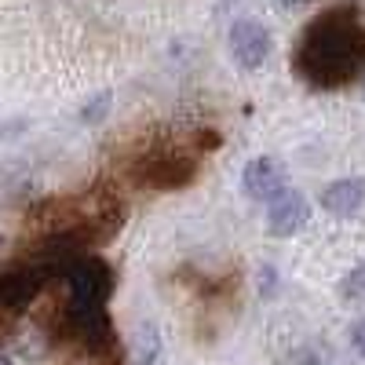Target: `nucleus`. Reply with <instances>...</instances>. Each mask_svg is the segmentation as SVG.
<instances>
[{
    "instance_id": "f257e3e1",
    "label": "nucleus",
    "mask_w": 365,
    "mask_h": 365,
    "mask_svg": "<svg viewBox=\"0 0 365 365\" xmlns=\"http://www.w3.org/2000/svg\"><path fill=\"white\" fill-rule=\"evenodd\" d=\"M292 73L307 88L336 91L365 73V22L358 8H329L303 26L292 48Z\"/></svg>"
},
{
    "instance_id": "f03ea898",
    "label": "nucleus",
    "mask_w": 365,
    "mask_h": 365,
    "mask_svg": "<svg viewBox=\"0 0 365 365\" xmlns=\"http://www.w3.org/2000/svg\"><path fill=\"white\" fill-rule=\"evenodd\" d=\"M132 175L146 190H182L197 179V158L182 150H154L135 161Z\"/></svg>"
},
{
    "instance_id": "7ed1b4c3",
    "label": "nucleus",
    "mask_w": 365,
    "mask_h": 365,
    "mask_svg": "<svg viewBox=\"0 0 365 365\" xmlns=\"http://www.w3.org/2000/svg\"><path fill=\"white\" fill-rule=\"evenodd\" d=\"M63 282L70 285V303H84V307H106L113 292V270L103 256L77 252L63 267Z\"/></svg>"
},
{
    "instance_id": "20e7f679",
    "label": "nucleus",
    "mask_w": 365,
    "mask_h": 365,
    "mask_svg": "<svg viewBox=\"0 0 365 365\" xmlns=\"http://www.w3.org/2000/svg\"><path fill=\"white\" fill-rule=\"evenodd\" d=\"M227 48L241 70H259L270 55V34L259 19H234L227 34Z\"/></svg>"
},
{
    "instance_id": "39448f33",
    "label": "nucleus",
    "mask_w": 365,
    "mask_h": 365,
    "mask_svg": "<svg viewBox=\"0 0 365 365\" xmlns=\"http://www.w3.org/2000/svg\"><path fill=\"white\" fill-rule=\"evenodd\" d=\"M307 223H311V201L299 190L278 194L267 208V234L270 237H296Z\"/></svg>"
},
{
    "instance_id": "423d86ee",
    "label": "nucleus",
    "mask_w": 365,
    "mask_h": 365,
    "mask_svg": "<svg viewBox=\"0 0 365 365\" xmlns=\"http://www.w3.org/2000/svg\"><path fill=\"white\" fill-rule=\"evenodd\" d=\"M44 274L34 263H22V267H8L0 270V307L4 311H22L37 299V292L44 289Z\"/></svg>"
},
{
    "instance_id": "0eeeda50",
    "label": "nucleus",
    "mask_w": 365,
    "mask_h": 365,
    "mask_svg": "<svg viewBox=\"0 0 365 365\" xmlns=\"http://www.w3.org/2000/svg\"><path fill=\"white\" fill-rule=\"evenodd\" d=\"M241 187H245V194L252 201H274L278 194H285V168L278 158L270 154H259L245 165V172H241Z\"/></svg>"
},
{
    "instance_id": "6e6552de",
    "label": "nucleus",
    "mask_w": 365,
    "mask_h": 365,
    "mask_svg": "<svg viewBox=\"0 0 365 365\" xmlns=\"http://www.w3.org/2000/svg\"><path fill=\"white\" fill-rule=\"evenodd\" d=\"M322 208L329 216H340V220H351L365 208V179H332L329 187L322 190Z\"/></svg>"
},
{
    "instance_id": "1a4fd4ad",
    "label": "nucleus",
    "mask_w": 365,
    "mask_h": 365,
    "mask_svg": "<svg viewBox=\"0 0 365 365\" xmlns=\"http://www.w3.org/2000/svg\"><path fill=\"white\" fill-rule=\"evenodd\" d=\"M340 296L347 303H365V263L351 267L344 278H340Z\"/></svg>"
},
{
    "instance_id": "9d476101",
    "label": "nucleus",
    "mask_w": 365,
    "mask_h": 365,
    "mask_svg": "<svg viewBox=\"0 0 365 365\" xmlns=\"http://www.w3.org/2000/svg\"><path fill=\"white\" fill-rule=\"evenodd\" d=\"M158 354H161V336L154 325H143L139 329V358L135 365H158Z\"/></svg>"
},
{
    "instance_id": "9b49d317",
    "label": "nucleus",
    "mask_w": 365,
    "mask_h": 365,
    "mask_svg": "<svg viewBox=\"0 0 365 365\" xmlns=\"http://www.w3.org/2000/svg\"><path fill=\"white\" fill-rule=\"evenodd\" d=\"M110 103H113V96H110V91H99L96 99H88V103H84V110H81V120H84V125H99V120H106V113H110Z\"/></svg>"
},
{
    "instance_id": "f8f14e48",
    "label": "nucleus",
    "mask_w": 365,
    "mask_h": 365,
    "mask_svg": "<svg viewBox=\"0 0 365 365\" xmlns=\"http://www.w3.org/2000/svg\"><path fill=\"white\" fill-rule=\"evenodd\" d=\"M351 347H354L358 354H365V318H358V322L351 325Z\"/></svg>"
},
{
    "instance_id": "ddd939ff",
    "label": "nucleus",
    "mask_w": 365,
    "mask_h": 365,
    "mask_svg": "<svg viewBox=\"0 0 365 365\" xmlns=\"http://www.w3.org/2000/svg\"><path fill=\"white\" fill-rule=\"evenodd\" d=\"M8 336H11V311L0 307V344H4Z\"/></svg>"
},
{
    "instance_id": "4468645a",
    "label": "nucleus",
    "mask_w": 365,
    "mask_h": 365,
    "mask_svg": "<svg viewBox=\"0 0 365 365\" xmlns=\"http://www.w3.org/2000/svg\"><path fill=\"white\" fill-rule=\"evenodd\" d=\"M311 0H278V8H285V11H299V8H307Z\"/></svg>"
},
{
    "instance_id": "2eb2a0df",
    "label": "nucleus",
    "mask_w": 365,
    "mask_h": 365,
    "mask_svg": "<svg viewBox=\"0 0 365 365\" xmlns=\"http://www.w3.org/2000/svg\"><path fill=\"white\" fill-rule=\"evenodd\" d=\"M230 4H234V0H220V11H227Z\"/></svg>"
},
{
    "instance_id": "dca6fc26",
    "label": "nucleus",
    "mask_w": 365,
    "mask_h": 365,
    "mask_svg": "<svg viewBox=\"0 0 365 365\" xmlns=\"http://www.w3.org/2000/svg\"><path fill=\"white\" fill-rule=\"evenodd\" d=\"M361 99H365V84H361Z\"/></svg>"
}]
</instances>
